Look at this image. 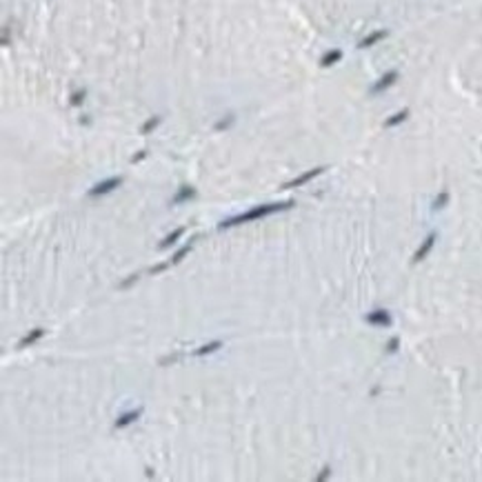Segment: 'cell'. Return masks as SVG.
I'll list each match as a JSON object with an SVG mask.
<instances>
[{"mask_svg": "<svg viewBox=\"0 0 482 482\" xmlns=\"http://www.w3.org/2000/svg\"><path fill=\"white\" fill-rule=\"evenodd\" d=\"M180 236H184V227H178V229H174V231L169 233V236L164 238L162 242H160V249H169V247H171V245H176Z\"/></svg>", "mask_w": 482, "mask_h": 482, "instance_id": "obj_13", "label": "cell"}, {"mask_svg": "<svg viewBox=\"0 0 482 482\" xmlns=\"http://www.w3.org/2000/svg\"><path fill=\"white\" fill-rule=\"evenodd\" d=\"M387 36H389V31H387V29H378V31H373V34H369V36H367V38H362L358 47H360V49L373 47V45H376V43H380V40H385Z\"/></svg>", "mask_w": 482, "mask_h": 482, "instance_id": "obj_7", "label": "cell"}, {"mask_svg": "<svg viewBox=\"0 0 482 482\" xmlns=\"http://www.w3.org/2000/svg\"><path fill=\"white\" fill-rule=\"evenodd\" d=\"M196 196V189L189 187V184H183V187L178 189V193L174 196V205H180V203H187V200H191V198Z\"/></svg>", "mask_w": 482, "mask_h": 482, "instance_id": "obj_10", "label": "cell"}, {"mask_svg": "<svg viewBox=\"0 0 482 482\" xmlns=\"http://www.w3.org/2000/svg\"><path fill=\"white\" fill-rule=\"evenodd\" d=\"M231 122H233V118H227V120H222V122H218V125H216V129H218V131H220V129H227V127L231 125Z\"/></svg>", "mask_w": 482, "mask_h": 482, "instance_id": "obj_20", "label": "cell"}, {"mask_svg": "<svg viewBox=\"0 0 482 482\" xmlns=\"http://www.w3.org/2000/svg\"><path fill=\"white\" fill-rule=\"evenodd\" d=\"M140 413H142V411H140V409H136V411H127V413H122L120 418L116 420V429H125V427H129V424H134L136 420L140 418Z\"/></svg>", "mask_w": 482, "mask_h": 482, "instance_id": "obj_9", "label": "cell"}, {"mask_svg": "<svg viewBox=\"0 0 482 482\" xmlns=\"http://www.w3.org/2000/svg\"><path fill=\"white\" fill-rule=\"evenodd\" d=\"M398 344H400V338L393 336L389 343H387V353H395V351H398Z\"/></svg>", "mask_w": 482, "mask_h": 482, "instance_id": "obj_18", "label": "cell"}, {"mask_svg": "<svg viewBox=\"0 0 482 482\" xmlns=\"http://www.w3.org/2000/svg\"><path fill=\"white\" fill-rule=\"evenodd\" d=\"M365 320L369 324H373V327H389L391 324V316L387 309H373L371 314H367Z\"/></svg>", "mask_w": 482, "mask_h": 482, "instance_id": "obj_4", "label": "cell"}, {"mask_svg": "<svg viewBox=\"0 0 482 482\" xmlns=\"http://www.w3.org/2000/svg\"><path fill=\"white\" fill-rule=\"evenodd\" d=\"M409 118V109H400V111H395L393 116H389L385 120V127H398V125H402V122Z\"/></svg>", "mask_w": 482, "mask_h": 482, "instance_id": "obj_11", "label": "cell"}, {"mask_svg": "<svg viewBox=\"0 0 482 482\" xmlns=\"http://www.w3.org/2000/svg\"><path fill=\"white\" fill-rule=\"evenodd\" d=\"M340 58H343V51H340V49H331V51H327L322 58H320V65H322V67H331V65H336Z\"/></svg>", "mask_w": 482, "mask_h": 482, "instance_id": "obj_12", "label": "cell"}, {"mask_svg": "<svg viewBox=\"0 0 482 482\" xmlns=\"http://www.w3.org/2000/svg\"><path fill=\"white\" fill-rule=\"evenodd\" d=\"M329 473H331V469H329V467H324V469H322V473H320V476H318V480H327V478H329Z\"/></svg>", "mask_w": 482, "mask_h": 482, "instance_id": "obj_22", "label": "cell"}, {"mask_svg": "<svg viewBox=\"0 0 482 482\" xmlns=\"http://www.w3.org/2000/svg\"><path fill=\"white\" fill-rule=\"evenodd\" d=\"M120 183H122V178L120 176H114V178H107V180H102V183H98V184H93L92 189H89V196L92 198H96V196H105V193H111L116 187H120Z\"/></svg>", "mask_w": 482, "mask_h": 482, "instance_id": "obj_3", "label": "cell"}, {"mask_svg": "<svg viewBox=\"0 0 482 482\" xmlns=\"http://www.w3.org/2000/svg\"><path fill=\"white\" fill-rule=\"evenodd\" d=\"M191 247H193V242H187L184 247H180V249L174 253V256H171V260H169L167 265L171 267V265H178V262H183V260H184V256H187L189 251H191Z\"/></svg>", "mask_w": 482, "mask_h": 482, "instance_id": "obj_14", "label": "cell"}, {"mask_svg": "<svg viewBox=\"0 0 482 482\" xmlns=\"http://www.w3.org/2000/svg\"><path fill=\"white\" fill-rule=\"evenodd\" d=\"M447 203H449V193H447V191H442V193H440L438 198H436V203H434V209H436V211H438V209L447 207Z\"/></svg>", "mask_w": 482, "mask_h": 482, "instance_id": "obj_16", "label": "cell"}, {"mask_svg": "<svg viewBox=\"0 0 482 482\" xmlns=\"http://www.w3.org/2000/svg\"><path fill=\"white\" fill-rule=\"evenodd\" d=\"M327 171V167H314V169H309V171H304V174H300L298 178H294V180H289V183H285L282 184V189H296V187H302V184H307L309 180H314V178H318L320 174H324Z\"/></svg>", "mask_w": 482, "mask_h": 482, "instance_id": "obj_2", "label": "cell"}, {"mask_svg": "<svg viewBox=\"0 0 482 482\" xmlns=\"http://www.w3.org/2000/svg\"><path fill=\"white\" fill-rule=\"evenodd\" d=\"M136 280H138V274H134L129 280H125V282H122V289H127V287H129L131 282H136Z\"/></svg>", "mask_w": 482, "mask_h": 482, "instance_id": "obj_21", "label": "cell"}, {"mask_svg": "<svg viewBox=\"0 0 482 482\" xmlns=\"http://www.w3.org/2000/svg\"><path fill=\"white\" fill-rule=\"evenodd\" d=\"M294 200H287V203H265V205H258V207L249 209V211L240 213V216H233V218H227L218 225L220 231L229 229V227H236V225H245V222H253V220H262V218L271 216V213H278V211H287V209L294 207Z\"/></svg>", "mask_w": 482, "mask_h": 482, "instance_id": "obj_1", "label": "cell"}, {"mask_svg": "<svg viewBox=\"0 0 482 482\" xmlns=\"http://www.w3.org/2000/svg\"><path fill=\"white\" fill-rule=\"evenodd\" d=\"M436 238H438V233L431 231L429 236H427V238L422 240V245H420V247H418V251L413 253V262H415V265H418V262H422L424 258L429 256V251L434 249V245H436Z\"/></svg>", "mask_w": 482, "mask_h": 482, "instance_id": "obj_5", "label": "cell"}, {"mask_svg": "<svg viewBox=\"0 0 482 482\" xmlns=\"http://www.w3.org/2000/svg\"><path fill=\"white\" fill-rule=\"evenodd\" d=\"M82 100H85V92H76V93H73V96H71V105H82Z\"/></svg>", "mask_w": 482, "mask_h": 482, "instance_id": "obj_19", "label": "cell"}, {"mask_svg": "<svg viewBox=\"0 0 482 482\" xmlns=\"http://www.w3.org/2000/svg\"><path fill=\"white\" fill-rule=\"evenodd\" d=\"M158 122H160V116H156V118H149V120L142 125V134H149L151 129H156L158 127Z\"/></svg>", "mask_w": 482, "mask_h": 482, "instance_id": "obj_17", "label": "cell"}, {"mask_svg": "<svg viewBox=\"0 0 482 482\" xmlns=\"http://www.w3.org/2000/svg\"><path fill=\"white\" fill-rule=\"evenodd\" d=\"M222 347V343L220 340H213V343H207V344H203L200 349H196L193 351V356H207V353H213V351H218V349Z\"/></svg>", "mask_w": 482, "mask_h": 482, "instance_id": "obj_15", "label": "cell"}, {"mask_svg": "<svg viewBox=\"0 0 482 482\" xmlns=\"http://www.w3.org/2000/svg\"><path fill=\"white\" fill-rule=\"evenodd\" d=\"M145 156H147V151H140V154H136L134 158H131V162H140V160L145 158Z\"/></svg>", "mask_w": 482, "mask_h": 482, "instance_id": "obj_23", "label": "cell"}, {"mask_svg": "<svg viewBox=\"0 0 482 482\" xmlns=\"http://www.w3.org/2000/svg\"><path fill=\"white\" fill-rule=\"evenodd\" d=\"M43 336H45V329H43V327L31 329V331L27 333V336H24L23 340H20V343H18V347H20V349L31 347V344H36V343H38V340H40V338H43Z\"/></svg>", "mask_w": 482, "mask_h": 482, "instance_id": "obj_8", "label": "cell"}, {"mask_svg": "<svg viewBox=\"0 0 482 482\" xmlns=\"http://www.w3.org/2000/svg\"><path fill=\"white\" fill-rule=\"evenodd\" d=\"M395 80H398V71L395 69H391V71H387L385 76H380V80L376 82L371 87V93H382L387 92V89L391 87V85H395Z\"/></svg>", "mask_w": 482, "mask_h": 482, "instance_id": "obj_6", "label": "cell"}]
</instances>
